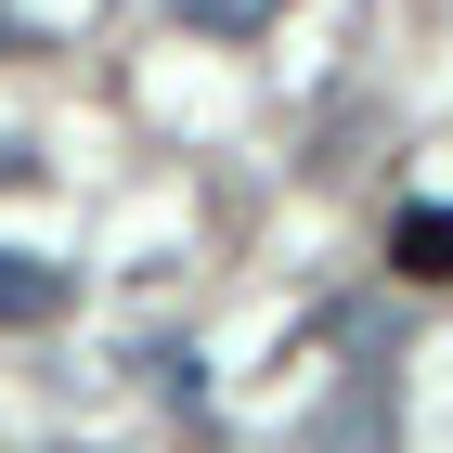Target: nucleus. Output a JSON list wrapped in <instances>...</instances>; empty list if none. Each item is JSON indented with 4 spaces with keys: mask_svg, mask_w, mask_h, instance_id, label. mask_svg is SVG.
<instances>
[{
    "mask_svg": "<svg viewBox=\"0 0 453 453\" xmlns=\"http://www.w3.org/2000/svg\"><path fill=\"white\" fill-rule=\"evenodd\" d=\"M52 311H65V259L0 246V324H52Z\"/></svg>",
    "mask_w": 453,
    "mask_h": 453,
    "instance_id": "obj_1",
    "label": "nucleus"
},
{
    "mask_svg": "<svg viewBox=\"0 0 453 453\" xmlns=\"http://www.w3.org/2000/svg\"><path fill=\"white\" fill-rule=\"evenodd\" d=\"M0 52H13V13H0Z\"/></svg>",
    "mask_w": 453,
    "mask_h": 453,
    "instance_id": "obj_4",
    "label": "nucleus"
},
{
    "mask_svg": "<svg viewBox=\"0 0 453 453\" xmlns=\"http://www.w3.org/2000/svg\"><path fill=\"white\" fill-rule=\"evenodd\" d=\"M285 0H181V27H208V39H246V27H273Z\"/></svg>",
    "mask_w": 453,
    "mask_h": 453,
    "instance_id": "obj_3",
    "label": "nucleus"
},
{
    "mask_svg": "<svg viewBox=\"0 0 453 453\" xmlns=\"http://www.w3.org/2000/svg\"><path fill=\"white\" fill-rule=\"evenodd\" d=\"M388 246H402V273H415V285H441V273H453V208H402Z\"/></svg>",
    "mask_w": 453,
    "mask_h": 453,
    "instance_id": "obj_2",
    "label": "nucleus"
}]
</instances>
